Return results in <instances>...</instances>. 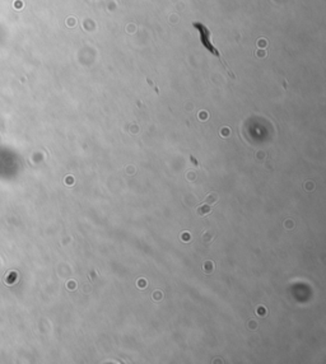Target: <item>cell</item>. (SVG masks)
<instances>
[{
  "label": "cell",
  "mask_w": 326,
  "mask_h": 364,
  "mask_svg": "<svg viewBox=\"0 0 326 364\" xmlns=\"http://www.w3.org/2000/svg\"><path fill=\"white\" fill-rule=\"evenodd\" d=\"M215 239V234L213 233V232H210V231H208V232H205L204 234H203V243H205V245H209V243H211Z\"/></svg>",
  "instance_id": "1"
},
{
  "label": "cell",
  "mask_w": 326,
  "mask_h": 364,
  "mask_svg": "<svg viewBox=\"0 0 326 364\" xmlns=\"http://www.w3.org/2000/svg\"><path fill=\"white\" fill-rule=\"evenodd\" d=\"M210 210H211V206H209V204H204V205H201V206H199L197 208V214L199 215H207V214H209L210 213Z\"/></svg>",
  "instance_id": "2"
},
{
  "label": "cell",
  "mask_w": 326,
  "mask_h": 364,
  "mask_svg": "<svg viewBox=\"0 0 326 364\" xmlns=\"http://www.w3.org/2000/svg\"><path fill=\"white\" fill-rule=\"evenodd\" d=\"M218 201V194H215V192H211V194H209L208 196H207V199H205V204H214V203H217Z\"/></svg>",
  "instance_id": "3"
},
{
  "label": "cell",
  "mask_w": 326,
  "mask_h": 364,
  "mask_svg": "<svg viewBox=\"0 0 326 364\" xmlns=\"http://www.w3.org/2000/svg\"><path fill=\"white\" fill-rule=\"evenodd\" d=\"M203 270L205 271L207 274H210V273H213L214 271V263L211 262V261H207L203 265Z\"/></svg>",
  "instance_id": "4"
},
{
  "label": "cell",
  "mask_w": 326,
  "mask_h": 364,
  "mask_svg": "<svg viewBox=\"0 0 326 364\" xmlns=\"http://www.w3.org/2000/svg\"><path fill=\"white\" fill-rule=\"evenodd\" d=\"M181 238H182V241L183 239H185V241H190V235H189V233H185V234L181 235Z\"/></svg>",
  "instance_id": "5"
},
{
  "label": "cell",
  "mask_w": 326,
  "mask_h": 364,
  "mask_svg": "<svg viewBox=\"0 0 326 364\" xmlns=\"http://www.w3.org/2000/svg\"><path fill=\"white\" fill-rule=\"evenodd\" d=\"M69 289H75V283H69Z\"/></svg>",
  "instance_id": "6"
}]
</instances>
